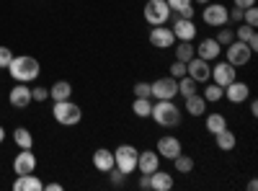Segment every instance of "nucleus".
<instances>
[{
  "mask_svg": "<svg viewBox=\"0 0 258 191\" xmlns=\"http://www.w3.org/2000/svg\"><path fill=\"white\" fill-rule=\"evenodd\" d=\"M6 70L11 73V78H13L16 83H31V80L39 78L41 65H39V59L31 57V54H18V57L11 59V65H8Z\"/></svg>",
  "mask_w": 258,
  "mask_h": 191,
  "instance_id": "obj_1",
  "label": "nucleus"
},
{
  "mask_svg": "<svg viewBox=\"0 0 258 191\" xmlns=\"http://www.w3.org/2000/svg\"><path fill=\"white\" fill-rule=\"evenodd\" d=\"M150 119L160 126H178L181 124V109L173 101H155L153 111H150Z\"/></svg>",
  "mask_w": 258,
  "mask_h": 191,
  "instance_id": "obj_2",
  "label": "nucleus"
},
{
  "mask_svg": "<svg viewBox=\"0 0 258 191\" xmlns=\"http://www.w3.org/2000/svg\"><path fill=\"white\" fill-rule=\"evenodd\" d=\"M137 155H140V150H137L135 145H129V142L119 145L116 150H114V168H116L119 173H124V176L135 173L137 171Z\"/></svg>",
  "mask_w": 258,
  "mask_h": 191,
  "instance_id": "obj_3",
  "label": "nucleus"
},
{
  "mask_svg": "<svg viewBox=\"0 0 258 191\" xmlns=\"http://www.w3.org/2000/svg\"><path fill=\"white\" fill-rule=\"evenodd\" d=\"M52 116H54V121L62 124V126H75V124H80V119H83V109H80L78 103H73L70 98H68V101H54Z\"/></svg>",
  "mask_w": 258,
  "mask_h": 191,
  "instance_id": "obj_4",
  "label": "nucleus"
},
{
  "mask_svg": "<svg viewBox=\"0 0 258 191\" xmlns=\"http://www.w3.org/2000/svg\"><path fill=\"white\" fill-rule=\"evenodd\" d=\"M142 16L150 26H163L170 18V8H168L165 0H147L145 8H142Z\"/></svg>",
  "mask_w": 258,
  "mask_h": 191,
  "instance_id": "obj_5",
  "label": "nucleus"
},
{
  "mask_svg": "<svg viewBox=\"0 0 258 191\" xmlns=\"http://www.w3.org/2000/svg\"><path fill=\"white\" fill-rule=\"evenodd\" d=\"M202 21L207 26H212V29H222V26H227V6L225 3H207L204 6V11H202Z\"/></svg>",
  "mask_w": 258,
  "mask_h": 191,
  "instance_id": "obj_6",
  "label": "nucleus"
},
{
  "mask_svg": "<svg viewBox=\"0 0 258 191\" xmlns=\"http://www.w3.org/2000/svg\"><path fill=\"white\" fill-rule=\"evenodd\" d=\"M150 91H153L155 101H173L178 96V80L176 78H158L155 83H150Z\"/></svg>",
  "mask_w": 258,
  "mask_h": 191,
  "instance_id": "obj_7",
  "label": "nucleus"
},
{
  "mask_svg": "<svg viewBox=\"0 0 258 191\" xmlns=\"http://www.w3.org/2000/svg\"><path fill=\"white\" fill-rule=\"evenodd\" d=\"M225 57H227V62L232 68H243V65H248L250 62V57H253V52L248 49V44L245 41H230V44L225 47Z\"/></svg>",
  "mask_w": 258,
  "mask_h": 191,
  "instance_id": "obj_8",
  "label": "nucleus"
},
{
  "mask_svg": "<svg viewBox=\"0 0 258 191\" xmlns=\"http://www.w3.org/2000/svg\"><path fill=\"white\" fill-rule=\"evenodd\" d=\"M209 80L217 83L220 88H225V86H230L232 80H238V70H235L227 59L225 62H217V65L212 68V73H209Z\"/></svg>",
  "mask_w": 258,
  "mask_h": 191,
  "instance_id": "obj_9",
  "label": "nucleus"
},
{
  "mask_svg": "<svg viewBox=\"0 0 258 191\" xmlns=\"http://www.w3.org/2000/svg\"><path fill=\"white\" fill-rule=\"evenodd\" d=\"M150 44H153L155 49H170V47H173L176 44V36H173V31H170L165 24L163 26H153V29H150Z\"/></svg>",
  "mask_w": 258,
  "mask_h": 191,
  "instance_id": "obj_10",
  "label": "nucleus"
},
{
  "mask_svg": "<svg viewBox=\"0 0 258 191\" xmlns=\"http://www.w3.org/2000/svg\"><path fill=\"white\" fill-rule=\"evenodd\" d=\"M155 153H158L160 158H165V160H173L176 155H181V153H183L181 140H178V137H173V135H163V137L158 140Z\"/></svg>",
  "mask_w": 258,
  "mask_h": 191,
  "instance_id": "obj_11",
  "label": "nucleus"
},
{
  "mask_svg": "<svg viewBox=\"0 0 258 191\" xmlns=\"http://www.w3.org/2000/svg\"><path fill=\"white\" fill-rule=\"evenodd\" d=\"M209 73H212V65H209L207 59H202V57H194V59L186 62V75H188L191 80L207 83V80H209Z\"/></svg>",
  "mask_w": 258,
  "mask_h": 191,
  "instance_id": "obj_12",
  "label": "nucleus"
},
{
  "mask_svg": "<svg viewBox=\"0 0 258 191\" xmlns=\"http://www.w3.org/2000/svg\"><path fill=\"white\" fill-rule=\"evenodd\" d=\"M170 31H173L176 41H194V39H197V26H194V18H178V16H176Z\"/></svg>",
  "mask_w": 258,
  "mask_h": 191,
  "instance_id": "obj_13",
  "label": "nucleus"
},
{
  "mask_svg": "<svg viewBox=\"0 0 258 191\" xmlns=\"http://www.w3.org/2000/svg\"><path fill=\"white\" fill-rule=\"evenodd\" d=\"M13 171H16V176H24V173H34L36 171V155L31 153V147L21 150L13 158Z\"/></svg>",
  "mask_w": 258,
  "mask_h": 191,
  "instance_id": "obj_14",
  "label": "nucleus"
},
{
  "mask_svg": "<svg viewBox=\"0 0 258 191\" xmlns=\"http://www.w3.org/2000/svg\"><path fill=\"white\" fill-rule=\"evenodd\" d=\"M8 101H11L13 109H26V106L34 101L31 98V88L26 86V83H16V86L11 88V93H8Z\"/></svg>",
  "mask_w": 258,
  "mask_h": 191,
  "instance_id": "obj_15",
  "label": "nucleus"
},
{
  "mask_svg": "<svg viewBox=\"0 0 258 191\" xmlns=\"http://www.w3.org/2000/svg\"><path fill=\"white\" fill-rule=\"evenodd\" d=\"M230 103H243L250 98V86L248 83H240V80H232L230 86H225V93H222Z\"/></svg>",
  "mask_w": 258,
  "mask_h": 191,
  "instance_id": "obj_16",
  "label": "nucleus"
},
{
  "mask_svg": "<svg viewBox=\"0 0 258 191\" xmlns=\"http://www.w3.org/2000/svg\"><path fill=\"white\" fill-rule=\"evenodd\" d=\"M197 57H202V59H207V62H212V59H220L222 57V44L217 39H202L199 41V47H197Z\"/></svg>",
  "mask_w": 258,
  "mask_h": 191,
  "instance_id": "obj_17",
  "label": "nucleus"
},
{
  "mask_svg": "<svg viewBox=\"0 0 258 191\" xmlns=\"http://www.w3.org/2000/svg\"><path fill=\"white\" fill-rule=\"evenodd\" d=\"M160 168V155L155 153V150H142L140 155H137V171L140 173H153V171H158Z\"/></svg>",
  "mask_w": 258,
  "mask_h": 191,
  "instance_id": "obj_18",
  "label": "nucleus"
},
{
  "mask_svg": "<svg viewBox=\"0 0 258 191\" xmlns=\"http://www.w3.org/2000/svg\"><path fill=\"white\" fill-rule=\"evenodd\" d=\"M93 168L98 173H109L114 168V150H109V147H98V150L93 153Z\"/></svg>",
  "mask_w": 258,
  "mask_h": 191,
  "instance_id": "obj_19",
  "label": "nucleus"
},
{
  "mask_svg": "<svg viewBox=\"0 0 258 191\" xmlns=\"http://www.w3.org/2000/svg\"><path fill=\"white\" fill-rule=\"evenodd\" d=\"M173 176H170L168 171H160V168H158V171H153V173H150V191H170V188H173Z\"/></svg>",
  "mask_w": 258,
  "mask_h": 191,
  "instance_id": "obj_20",
  "label": "nucleus"
},
{
  "mask_svg": "<svg viewBox=\"0 0 258 191\" xmlns=\"http://www.w3.org/2000/svg\"><path fill=\"white\" fill-rule=\"evenodd\" d=\"M44 183L39 181L36 173H24V176H16L13 181V191H41Z\"/></svg>",
  "mask_w": 258,
  "mask_h": 191,
  "instance_id": "obj_21",
  "label": "nucleus"
},
{
  "mask_svg": "<svg viewBox=\"0 0 258 191\" xmlns=\"http://www.w3.org/2000/svg\"><path fill=\"white\" fill-rule=\"evenodd\" d=\"M183 111H186L188 116H202V114H207V101H204V96H202V93L188 96L186 103H183Z\"/></svg>",
  "mask_w": 258,
  "mask_h": 191,
  "instance_id": "obj_22",
  "label": "nucleus"
},
{
  "mask_svg": "<svg viewBox=\"0 0 258 191\" xmlns=\"http://www.w3.org/2000/svg\"><path fill=\"white\" fill-rule=\"evenodd\" d=\"M204 126H207L209 135H217V132H222L225 126H227V116L222 111H212V114L204 116Z\"/></svg>",
  "mask_w": 258,
  "mask_h": 191,
  "instance_id": "obj_23",
  "label": "nucleus"
},
{
  "mask_svg": "<svg viewBox=\"0 0 258 191\" xmlns=\"http://www.w3.org/2000/svg\"><path fill=\"white\" fill-rule=\"evenodd\" d=\"M212 137H214V145H217L222 153H230V150H235V145H238V137H235V132H230L227 126H225L222 132L212 135Z\"/></svg>",
  "mask_w": 258,
  "mask_h": 191,
  "instance_id": "obj_24",
  "label": "nucleus"
},
{
  "mask_svg": "<svg viewBox=\"0 0 258 191\" xmlns=\"http://www.w3.org/2000/svg\"><path fill=\"white\" fill-rule=\"evenodd\" d=\"M70 96H73V86L68 80H57L54 86L49 88V98L52 101H68Z\"/></svg>",
  "mask_w": 258,
  "mask_h": 191,
  "instance_id": "obj_25",
  "label": "nucleus"
},
{
  "mask_svg": "<svg viewBox=\"0 0 258 191\" xmlns=\"http://www.w3.org/2000/svg\"><path fill=\"white\" fill-rule=\"evenodd\" d=\"M13 142L21 147V150H26V147H34V135L26 130V126H16L13 130Z\"/></svg>",
  "mask_w": 258,
  "mask_h": 191,
  "instance_id": "obj_26",
  "label": "nucleus"
},
{
  "mask_svg": "<svg viewBox=\"0 0 258 191\" xmlns=\"http://www.w3.org/2000/svg\"><path fill=\"white\" fill-rule=\"evenodd\" d=\"M173 47H176V59L178 62H188V59L197 57V47H194L191 41H178V44H173Z\"/></svg>",
  "mask_w": 258,
  "mask_h": 191,
  "instance_id": "obj_27",
  "label": "nucleus"
},
{
  "mask_svg": "<svg viewBox=\"0 0 258 191\" xmlns=\"http://www.w3.org/2000/svg\"><path fill=\"white\" fill-rule=\"evenodd\" d=\"M150 111H153V101H150V98H135V103H132V114L135 116L147 119Z\"/></svg>",
  "mask_w": 258,
  "mask_h": 191,
  "instance_id": "obj_28",
  "label": "nucleus"
},
{
  "mask_svg": "<svg viewBox=\"0 0 258 191\" xmlns=\"http://www.w3.org/2000/svg\"><path fill=\"white\" fill-rule=\"evenodd\" d=\"M197 86H199V83H197V80H191L188 75L178 78V96L188 98V96H194V93H199V91H197Z\"/></svg>",
  "mask_w": 258,
  "mask_h": 191,
  "instance_id": "obj_29",
  "label": "nucleus"
},
{
  "mask_svg": "<svg viewBox=\"0 0 258 191\" xmlns=\"http://www.w3.org/2000/svg\"><path fill=\"white\" fill-rule=\"evenodd\" d=\"M173 168H176V173H191L194 171V158L181 153V155L173 158Z\"/></svg>",
  "mask_w": 258,
  "mask_h": 191,
  "instance_id": "obj_30",
  "label": "nucleus"
},
{
  "mask_svg": "<svg viewBox=\"0 0 258 191\" xmlns=\"http://www.w3.org/2000/svg\"><path fill=\"white\" fill-rule=\"evenodd\" d=\"M222 93H225V88H220L217 83H209V86L202 91V96H204L207 103H217V101L222 98Z\"/></svg>",
  "mask_w": 258,
  "mask_h": 191,
  "instance_id": "obj_31",
  "label": "nucleus"
},
{
  "mask_svg": "<svg viewBox=\"0 0 258 191\" xmlns=\"http://www.w3.org/2000/svg\"><path fill=\"white\" fill-rule=\"evenodd\" d=\"M135 98H153V91H150V83H145V80L135 83Z\"/></svg>",
  "mask_w": 258,
  "mask_h": 191,
  "instance_id": "obj_32",
  "label": "nucleus"
},
{
  "mask_svg": "<svg viewBox=\"0 0 258 191\" xmlns=\"http://www.w3.org/2000/svg\"><path fill=\"white\" fill-rule=\"evenodd\" d=\"M253 34H255V29L248 26V24H240L238 29H235V39H238V41H248Z\"/></svg>",
  "mask_w": 258,
  "mask_h": 191,
  "instance_id": "obj_33",
  "label": "nucleus"
},
{
  "mask_svg": "<svg viewBox=\"0 0 258 191\" xmlns=\"http://www.w3.org/2000/svg\"><path fill=\"white\" fill-rule=\"evenodd\" d=\"M214 39H217L222 47H227L230 41H235V31H232V29H225V26H222V29H220V34L214 36Z\"/></svg>",
  "mask_w": 258,
  "mask_h": 191,
  "instance_id": "obj_34",
  "label": "nucleus"
},
{
  "mask_svg": "<svg viewBox=\"0 0 258 191\" xmlns=\"http://www.w3.org/2000/svg\"><path fill=\"white\" fill-rule=\"evenodd\" d=\"M243 21H245L248 26H253V29H255V26H258V11H255L253 6H250V8H245V11H243Z\"/></svg>",
  "mask_w": 258,
  "mask_h": 191,
  "instance_id": "obj_35",
  "label": "nucleus"
},
{
  "mask_svg": "<svg viewBox=\"0 0 258 191\" xmlns=\"http://www.w3.org/2000/svg\"><path fill=\"white\" fill-rule=\"evenodd\" d=\"M31 98H34L36 103L47 101V98H49V88H44V86H36V88H31Z\"/></svg>",
  "mask_w": 258,
  "mask_h": 191,
  "instance_id": "obj_36",
  "label": "nucleus"
},
{
  "mask_svg": "<svg viewBox=\"0 0 258 191\" xmlns=\"http://www.w3.org/2000/svg\"><path fill=\"white\" fill-rule=\"evenodd\" d=\"M11 59H13V49L0 47V70H6V68L11 65Z\"/></svg>",
  "mask_w": 258,
  "mask_h": 191,
  "instance_id": "obj_37",
  "label": "nucleus"
},
{
  "mask_svg": "<svg viewBox=\"0 0 258 191\" xmlns=\"http://www.w3.org/2000/svg\"><path fill=\"white\" fill-rule=\"evenodd\" d=\"M183 75H186V62H178V59H176L173 65H170V78L178 80V78H183Z\"/></svg>",
  "mask_w": 258,
  "mask_h": 191,
  "instance_id": "obj_38",
  "label": "nucleus"
},
{
  "mask_svg": "<svg viewBox=\"0 0 258 191\" xmlns=\"http://www.w3.org/2000/svg\"><path fill=\"white\" fill-rule=\"evenodd\" d=\"M168 3V8H170V13H178L181 8H186V6H191V0H165Z\"/></svg>",
  "mask_w": 258,
  "mask_h": 191,
  "instance_id": "obj_39",
  "label": "nucleus"
},
{
  "mask_svg": "<svg viewBox=\"0 0 258 191\" xmlns=\"http://www.w3.org/2000/svg\"><path fill=\"white\" fill-rule=\"evenodd\" d=\"M227 18L235 21V24H243V8H232V11H227Z\"/></svg>",
  "mask_w": 258,
  "mask_h": 191,
  "instance_id": "obj_40",
  "label": "nucleus"
},
{
  "mask_svg": "<svg viewBox=\"0 0 258 191\" xmlns=\"http://www.w3.org/2000/svg\"><path fill=\"white\" fill-rule=\"evenodd\" d=\"M109 176H111V183H114V186H119V183L126 178L124 173H119V171H116V168H111V171H109Z\"/></svg>",
  "mask_w": 258,
  "mask_h": 191,
  "instance_id": "obj_41",
  "label": "nucleus"
},
{
  "mask_svg": "<svg viewBox=\"0 0 258 191\" xmlns=\"http://www.w3.org/2000/svg\"><path fill=\"white\" fill-rule=\"evenodd\" d=\"M232 6H235V8H243V11H245V8L255 6V0H232Z\"/></svg>",
  "mask_w": 258,
  "mask_h": 191,
  "instance_id": "obj_42",
  "label": "nucleus"
},
{
  "mask_svg": "<svg viewBox=\"0 0 258 191\" xmlns=\"http://www.w3.org/2000/svg\"><path fill=\"white\" fill-rule=\"evenodd\" d=\"M176 16H178V18H194V6H186V8H181Z\"/></svg>",
  "mask_w": 258,
  "mask_h": 191,
  "instance_id": "obj_43",
  "label": "nucleus"
},
{
  "mask_svg": "<svg viewBox=\"0 0 258 191\" xmlns=\"http://www.w3.org/2000/svg\"><path fill=\"white\" fill-rule=\"evenodd\" d=\"M140 188H145V191L150 188V176H147V173H142V178H140Z\"/></svg>",
  "mask_w": 258,
  "mask_h": 191,
  "instance_id": "obj_44",
  "label": "nucleus"
},
{
  "mask_svg": "<svg viewBox=\"0 0 258 191\" xmlns=\"http://www.w3.org/2000/svg\"><path fill=\"white\" fill-rule=\"evenodd\" d=\"M44 188H47V191H62V183H57V181H54V183H47Z\"/></svg>",
  "mask_w": 258,
  "mask_h": 191,
  "instance_id": "obj_45",
  "label": "nucleus"
},
{
  "mask_svg": "<svg viewBox=\"0 0 258 191\" xmlns=\"http://www.w3.org/2000/svg\"><path fill=\"white\" fill-rule=\"evenodd\" d=\"M250 114L258 116V101H250Z\"/></svg>",
  "mask_w": 258,
  "mask_h": 191,
  "instance_id": "obj_46",
  "label": "nucleus"
},
{
  "mask_svg": "<svg viewBox=\"0 0 258 191\" xmlns=\"http://www.w3.org/2000/svg\"><path fill=\"white\" fill-rule=\"evenodd\" d=\"M6 140V130H3V126H0V142H3Z\"/></svg>",
  "mask_w": 258,
  "mask_h": 191,
  "instance_id": "obj_47",
  "label": "nucleus"
},
{
  "mask_svg": "<svg viewBox=\"0 0 258 191\" xmlns=\"http://www.w3.org/2000/svg\"><path fill=\"white\" fill-rule=\"evenodd\" d=\"M197 3H199V6H207V3H212V0H197Z\"/></svg>",
  "mask_w": 258,
  "mask_h": 191,
  "instance_id": "obj_48",
  "label": "nucleus"
}]
</instances>
